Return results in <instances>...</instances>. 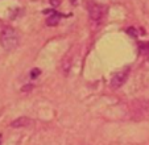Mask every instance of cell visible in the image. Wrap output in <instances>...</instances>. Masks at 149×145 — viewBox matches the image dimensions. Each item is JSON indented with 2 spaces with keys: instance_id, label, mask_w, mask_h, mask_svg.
<instances>
[{
  "instance_id": "obj_1",
  "label": "cell",
  "mask_w": 149,
  "mask_h": 145,
  "mask_svg": "<svg viewBox=\"0 0 149 145\" xmlns=\"http://www.w3.org/2000/svg\"><path fill=\"white\" fill-rule=\"evenodd\" d=\"M19 42H20L19 33L13 28L7 26V28H4L1 31V33H0V44H1L4 50L7 52L15 50L19 46Z\"/></svg>"
},
{
  "instance_id": "obj_2",
  "label": "cell",
  "mask_w": 149,
  "mask_h": 145,
  "mask_svg": "<svg viewBox=\"0 0 149 145\" xmlns=\"http://www.w3.org/2000/svg\"><path fill=\"white\" fill-rule=\"evenodd\" d=\"M107 13V7L100 6V4L91 3L88 6V15H90V20L93 22H100L104 19Z\"/></svg>"
},
{
  "instance_id": "obj_3",
  "label": "cell",
  "mask_w": 149,
  "mask_h": 145,
  "mask_svg": "<svg viewBox=\"0 0 149 145\" xmlns=\"http://www.w3.org/2000/svg\"><path fill=\"white\" fill-rule=\"evenodd\" d=\"M128 74H130V67H125V69L115 72L112 79H111V87L112 89H120L125 83L127 78H128Z\"/></svg>"
},
{
  "instance_id": "obj_4",
  "label": "cell",
  "mask_w": 149,
  "mask_h": 145,
  "mask_svg": "<svg viewBox=\"0 0 149 145\" xmlns=\"http://www.w3.org/2000/svg\"><path fill=\"white\" fill-rule=\"evenodd\" d=\"M29 124H31V120L28 117H19L15 121H12L11 127H13V128H21V127H28Z\"/></svg>"
},
{
  "instance_id": "obj_5",
  "label": "cell",
  "mask_w": 149,
  "mask_h": 145,
  "mask_svg": "<svg viewBox=\"0 0 149 145\" xmlns=\"http://www.w3.org/2000/svg\"><path fill=\"white\" fill-rule=\"evenodd\" d=\"M61 17H62V15L59 13V12H56V11H54L53 13H52L50 16H49L48 19H46V24H48L49 26H54V25H57V24L59 22V19H61Z\"/></svg>"
},
{
  "instance_id": "obj_6",
  "label": "cell",
  "mask_w": 149,
  "mask_h": 145,
  "mask_svg": "<svg viewBox=\"0 0 149 145\" xmlns=\"http://www.w3.org/2000/svg\"><path fill=\"white\" fill-rule=\"evenodd\" d=\"M40 74H41V70H40V69H33L31 71V78L32 79H36L37 77L40 75Z\"/></svg>"
},
{
  "instance_id": "obj_7",
  "label": "cell",
  "mask_w": 149,
  "mask_h": 145,
  "mask_svg": "<svg viewBox=\"0 0 149 145\" xmlns=\"http://www.w3.org/2000/svg\"><path fill=\"white\" fill-rule=\"evenodd\" d=\"M127 32H128V33H131V36H132V37H137L139 36L137 31H136L135 28H128V29H127Z\"/></svg>"
},
{
  "instance_id": "obj_8",
  "label": "cell",
  "mask_w": 149,
  "mask_h": 145,
  "mask_svg": "<svg viewBox=\"0 0 149 145\" xmlns=\"http://www.w3.org/2000/svg\"><path fill=\"white\" fill-rule=\"evenodd\" d=\"M50 4L53 7H58L59 6V0H50Z\"/></svg>"
},
{
  "instance_id": "obj_9",
  "label": "cell",
  "mask_w": 149,
  "mask_h": 145,
  "mask_svg": "<svg viewBox=\"0 0 149 145\" xmlns=\"http://www.w3.org/2000/svg\"><path fill=\"white\" fill-rule=\"evenodd\" d=\"M141 47H145V50L149 52V42H146V44H141Z\"/></svg>"
},
{
  "instance_id": "obj_10",
  "label": "cell",
  "mask_w": 149,
  "mask_h": 145,
  "mask_svg": "<svg viewBox=\"0 0 149 145\" xmlns=\"http://www.w3.org/2000/svg\"><path fill=\"white\" fill-rule=\"evenodd\" d=\"M70 1H71L73 4H74V3H77V0H70Z\"/></svg>"
},
{
  "instance_id": "obj_11",
  "label": "cell",
  "mask_w": 149,
  "mask_h": 145,
  "mask_svg": "<svg viewBox=\"0 0 149 145\" xmlns=\"http://www.w3.org/2000/svg\"><path fill=\"white\" fill-rule=\"evenodd\" d=\"M0 144H1V135H0Z\"/></svg>"
}]
</instances>
